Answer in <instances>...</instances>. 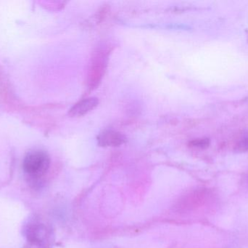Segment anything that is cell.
Returning a JSON list of instances; mask_svg holds the SVG:
<instances>
[{
    "mask_svg": "<svg viewBox=\"0 0 248 248\" xmlns=\"http://www.w3.org/2000/svg\"><path fill=\"white\" fill-rule=\"evenodd\" d=\"M50 165V158L47 153L41 150L30 151L23 162V167L27 174L33 177H40L46 173Z\"/></svg>",
    "mask_w": 248,
    "mask_h": 248,
    "instance_id": "obj_1",
    "label": "cell"
},
{
    "mask_svg": "<svg viewBox=\"0 0 248 248\" xmlns=\"http://www.w3.org/2000/svg\"><path fill=\"white\" fill-rule=\"evenodd\" d=\"M99 145L103 147H119L126 142L125 135L115 131H105L97 138Z\"/></svg>",
    "mask_w": 248,
    "mask_h": 248,
    "instance_id": "obj_2",
    "label": "cell"
},
{
    "mask_svg": "<svg viewBox=\"0 0 248 248\" xmlns=\"http://www.w3.org/2000/svg\"><path fill=\"white\" fill-rule=\"evenodd\" d=\"M98 99L97 98H88L83 99L76 103L69 111V115L71 117H80L84 116L89 112L95 109L98 105Z\"/></svg>",
    "mask_w": 248,
    "mask_h": 248,
    "instance_id": "obj_3",
    "label": "cell"
},
{
    "mask_svg": "<svg viewBox=\"0 0 248 248\" xmlns=\"http://www.w3.org/2000/svg\"><path fill=\"white\" fill-rule=\"evenodd\" d=\"M190 147L194 148L205 149L209 146L208 139H196L190 142Z\"/></svg>",
    "mask_w": 248,
    "mask_h": 248,
    "instance_id": "obj_4",
    "label": "cell"
},
{
    "mask_svg": "<svg viewBox=\"0 0 248 248\" xmlns=\"http://www.w3.org/2000/svg\"><path fill=\"white\" fill-rule=\"evenodd\" d=\"M236 150L239 152L248 151V135L242 138L236 146Z\"/></svg>",
    "mask_w": 248,
    "mask_h": 248,
    "instance_id": "obj_5",
    "label": "cell"
}]
</instances>
